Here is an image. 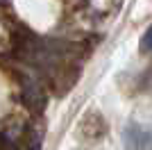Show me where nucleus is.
Wrapping results in <instances>:
<instances>
[{
	"instance_id": "obj_1",
	"label": "nucleus",
	"mask_w": 152,
	"mask_h": 150,
	"mask_svg": "<svg viewBox=\"0 0 152 150\" xmlns=\"http://www.w3.org/2000/svg\"><path fill=\"white\" fill-rule=\"evenodd\" d=\"M123 143L127 150H152V132L139 123H129L123 130Z\"/></svg>"
},
{
	"instance_id": "obj_2",
	"label": "nucleus",
	"mask_w": 152,
	"mask_h": 150,
	"mask_svg": "<svg viewBox=\"0 0 152 150\" xmlns=\"http://www.w3.org/2000/svg\"><path fill=\"white\" fill-rule=\"evenodd\" d=\"M77 77H80V68L77 64H70V66H61L55 75V87H57V96L68 93L70 89L75 87Z\"/></svg>"
},
{
	"instance_id": "obj_3",
	"label": "nucleus",
	"mask_w": 152,
	"mask_h": 150,
	"mask_svg": "<svg viewBox=\"0 0 152 150\" xmlns=\"http://www.w3.org/2000/svg\"><path fill=\"white\" fill-rule=\"evenodd\" d=\"M20 84H23V98H25L27 107L30 109H34V112H41L43 109V102H45V96L43 91L34 84V82L30 80V77H23L20 80Z\"/></svg>"
},
{
	"instance_id": "obj_4",
	"label": "nucleus",
	"mask_w": 152,
	"mask_h": 150,
	"mask_svg": "<svg viewBox=\"0 0 152 150\" xmlns=\"http://www.w3.org/2000/svg\"><path fill=\"white\" fill-rule=\"evenodd\" d=\"M141 52H152V25L143 32V37H141Z\"/></svg>"
},
{
	"instance_id": "obj_5",
	"label": "nucleus",
	"mask_w": 152,
	"mask_h": 150,
	"mask_svg": "<svg viewBox=\"0 0 152 150\" xmlns=\"http://www.w3.org/2000/svg\"><path fill=\"white\" fill-rule=\"evenodd\" d=\"M141 89L148 91V93H152V64L148 66L145 75H143V80H141Z\"/></svg>"
},
{
	"instance_id": "obj_6",
	"label": "nucleus",
	"mask_w": 152,
	"mask_h": 150,
	"mask_svg": "<svg viewBox=\"0 0 152 150\" xmlns=\"http://www.w3.org/2000/svg\"><path fill=\"white\" fill-rule=\"evenodd\" d=\"M27 150H41V137L39 134H32L30 141H27Z\"/></svg>"
}]
</instances>
